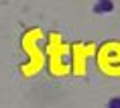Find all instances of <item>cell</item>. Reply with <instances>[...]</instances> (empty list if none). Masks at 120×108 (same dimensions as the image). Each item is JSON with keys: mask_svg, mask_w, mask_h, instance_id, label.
<instances>
[{"mask_svg": "<svg viewBox=\"0 0 120 108\" xmlns=\"http://www.w3.org/2000/svg\"><path fill=\"white\" fill-rule=\"evenodd\" d=\"M96 10H98V12H108V10H112V4H110V2H108V0H102V4H98V6H96Z\"/></svg>", "mask_w": 120, "mask_h": 108, "instance_id": "1", "label": "cell"}, {"mask_svg": "<svg viewBox=\"0 0 120 108\" xmlns=\"http://www.w3.org/2000/svg\"><path fill=\"white\" fill-rule=\"evenodd\" d=\"M108 108H120V98H112L108 102Z\"/></svg>", "mask_w": 120, "mask_h": 108, "instance_id": "2", "label": "cell"}]
</instances>
